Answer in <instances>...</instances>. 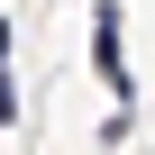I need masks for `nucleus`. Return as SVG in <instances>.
I'll return each instance as SVG.
<instances>
[{
	"label": "nucleus",
	"instance_id": "obj_1",
	"mask_svg": "<svg viewBox=\"0 0 155 155\" xmlns=\"http://www.w3.org/2000/svg\"><path fill=\"white\" fill-rule=\"evenodd\" d=\"M91 64H101V82L119 91V110H128V46H119V0H101V9H91Z\"/></svg>",
	"mask_w": 155,
	"mask_h": 155
}]
</instances>
